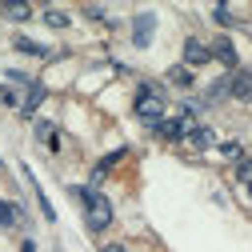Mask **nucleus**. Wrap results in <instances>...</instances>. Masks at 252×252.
Returning <instances> with one entry per match:
<instances>
[{"label":"nucleus","instance_id":"nucleus-1","mask_svg":"<svg viewBox=\"0 0 252 252\" xmlns=\"http://www.w3.org/2000/svg\"><path fill=\"white\" fill-rule=\"evenodd\" d=\"M72 192L88 204V228H96V232H100V228H108V224H112V204L96 192V188H72Z\"/></svg>","mask_w":252,"mask_h":252},{"label":"nucleus","instance_id":"nucleus-2","mask_svg":"<svg viewBox=\"0 0 252 252\" xmlns=\"http://www.w3.org/2000/svg\"><path fill=\"white\" fill-rule=\"evenodd\" d=\"M136 116L148 120V124H160L164 120V100L156 96L152 84H140V92H136Z\"/></svg>","mask_w":252,"mask_h":252},{"label":"nucleus","instance_id":"nucleus-3","mask_svg":"<svg viewBox=\"0 0 252 252\" xmlns=\"http://www.w3.org/2000/svg\"><path fill=\"white\" fill-rule=\"evenodd\" d=\"M208 52H212V48L200 44L196 36H192V40H184V60H188V64H208V60H212Z\"/></svg>","mask_w":252,"mask_h":252},{"label":"nucleus","instance_id":"nucleus-4","mask_svg":"<svg viewBox=\"0 0 252 252\" xmlns=\"http://www.w3.org/2000/svg\"><path fill=\"white\" fill-rule=\"evenodd\" d=\"M228 92H232L236 100H252V72H236L228 80Z\"/></svg>","mask_w":252,"mask_h":252},{"label":"nucleus","instance_id":"nucleus-5","mask_svg":"<svg viewBox=\"0 0 252 252\" xmlns=\"http://www.w3.org/2000/svg\"><path fill=\"white\" fill-rule=\"evenodd\" d=\"M156 132H160L164 140H180V136L188 132V116H180V120H160V124H156Z\"/></svg>","mask_w":252,"mask_h":252},{"label":"nucleus","instance_id":"nucleus-6","mask_svg":"<svg viewBox=\"0 0 252 252\" xmlns=\"http://www.w3.org/2000/svg\"><path fill=\"white\" fill-rule=\"evenodd\" d=\"M152 28H156V16H136V28H132V40L144 48L152 40Z\"/></svg>","mask_w":252,"mask_h":252},{"label":"nucleus","instance_id":"nucleus-7","mask_svg":"<svg viewBox=\"0 0 252 252\" xmlns=\"http://www.w3.org/2000/svg\"><path fill=\"white\" fill-rule=\"evenodd\" d=\"M44 92H48V88H40V84H28V96H24L20 112H24V116H32V112L40 108V100H44Z\"/></svg>","mask_w":252,"mask_h":252},{"label":"nucleus","instance_id":"nucleus-8","mask_svg":"<svg viewBox=\"0 0 252 252\" xmlns=\"http://www.w3.org/2000/svg\"><path fill=\"white\" fill-rule=\"evenodd\" d=\"M212 52H216V60H220V64H236V48H232V40H224V36H220L216 44H212Z\"/></svg>","mask_w":252,"mask_h":252},{"label":"nucleus","instance_id":"nucleus-9","mask_svg":"<svg viewBox=\"0 0 252 252\" xmlns=\"http://www.w3.org/2000/svg\"><path fill=\"white\" fill-rule=\"evenodd\" d=\"M24 212L16 208V204H8V200H0V224H4V228H12L16 224V220H20Z\"/></svg>","mask_w":252,"mask_h":252},{"label":"nucleus","instance_id":"nucleus-10","mask_svg":"<svg viewBox=\"0 0 252 252\" xmlns=\"http://www.w3.org/2000/svg\"><path fill=\"white\" fill-rule=\"evenodd\" d=\"M16 48H20V52H32V56H48V48H40V44H32V40H24V36H16Z\"/></svg>","mask_w":252,"mask_h":252},{"label":"nucleus","instance_id":"nucleus-11","mask_svg":"<svg viewBox=\"0 0 252 252\" xmlns=\"http://www.w3.org/2000/svg\"><path fill=\"white\" fill-rule=\"evenodd\" d=\"M188 140H192V148H208V144H212V132H208V128H196Z\"/></svg>","mask_w":252,"mask_h":252},{"label":"nucleus","instance_id":"nucleus-12","mask_svg":"<svg viewBox=\"0 0 252 252\" xmlns=\"http://www.w3.org/2000/svg\"><path fill=\"white\" fill-rule=\"evenodd\" d=\"M44 20H48L52 28H68V16H64V12H56V8H48V12H44Z\"/></svg>","mask_w":252,"mask_h":252},{"label":"nucleus","instance_id":"nucleus-13","mask_svg":"<svg viewBox=\"0 0 252 252\" xmlns=\"http://www.w3.org/2000/svg\"><path fill=\"white\" fill-rule=\"evenodd\" d=\"M28 12H32L28 4H8V16H12V20H28Z\"/></svg>","mask_w":252,"mask_h":252},{"label":"nucleus","instance_id":"nucleus-14","mask_svg":"<svg viewBox=\"0 0 252 252\" xmlns=\"http://www.w3.org/2000/svg\"><path fill=\"white\" fill-rule=\"evenodd\" d=\"M36 136H40V140H52V144H56V136H52V124H44V120L36 124Z\"/></svg>","mask_w":252,"mask_h":252},{"label":"nucleus","instance_id":"nucleus-15","mask_svg":"<svg viewBox=\"0 0 252 252\" xmlns=\"http://www.w3.org/2000/svg\"><path fill=\"white\" fill-rule=\"evenodd\" d=\"M220 152H224L228 160H236V156H240V144H236V140H228V144H220Z\"/></svg>","mask_w":252,"mask_h":252},{"label":"nucleus","instance_id":"nucleus-16","mask_svg":"<svg viewBox=\"0 0 252 252\" xmlns=\"http://www.w3.org/2000/svg\"><path fill=\"white\" fill-rule=\"evenodd\" d=\"M168 76H172V80H176V84H188V80H192V76H188V68H172V72H168Z\"/></svg>","mask_w":252,"mask_h":252},{"label":"nucleus","instance_id":"nucleus-17","mask_svg":"<svg viewBox=\"0 0 252 252\" xmlns=\"http://www.w3.org/2000/svg\"><path fill=\"white\" fill-rule=\"evenodd\" d=\"M212 16H216V20H220V24H232V12H228V8H224V4H220V8H216V12H212Z\"/></svg>","mask_w":252,"mask_h":252},{"label":"nucleus","instance_id":"nucleus-18","mask_svg":"<svg viewBox=\"0 0 252 252\" xmlns=\"http://www.w3.org/2000/svg\"><path fill=\"white\" fill-rule=\"evenodd\" d=\"M240 180H244V184H248V180H252V156H248V160H244V164H240Z\"/></svg>","mask_w":252,"mask_h":252},{"label":"nucleus","instance_id":"nucleus-19","mask_svg":"<svg viewBox=\"0 0 252 252\" xmlns=\"http://www.w3.org/2000/svg\"><path fill=\"white\" fill-rule=\"evenodd\" d=\"M104 252H128V248H124V244H108Z\"/></svg>","mask_w":252,"mask_h":252},{"label":"nucleus","instance_id":"nucleus-20","mask_svg":"<svg viewBox=\"0 0 252 252\" xmlns=\"http://www.w3.org/2000/svg\"><path fill=\"white\" fill-rule=\"evenodd\" d=\"M20 252H36V244H24V248H20Z\"/></svg>","mask_w":252,"mask_h":252},{"label":"nucleus","instance_id":"nucleus-21","mask_svg":"<svg viewBox=\"0 0 252 252\" xmlns=\"http://www.w3.org/2000/svg\"><path fill=\"white\" fill-rule=\"evenodd\" d=\"M248 192H252V180H248Z\"/></svg>","mask_w":252,"mask_h":252}]
</instances>
